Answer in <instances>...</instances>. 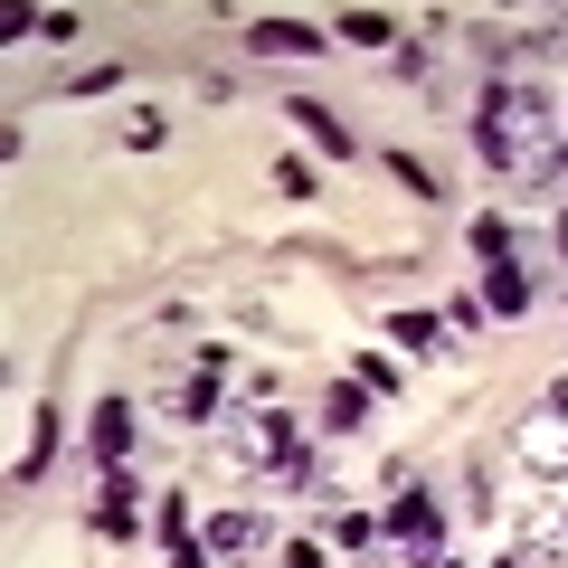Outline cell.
Listing matches in <instances>:
<instances>
[{"instance_id": "cell-1", "label": "cell", "mask_w": 568, "mask_h": 568, "mask_svg": "<svg viewBox=\"0 0 568 568\" xmlns=\"http://www.w3.org/2000/svg\"><path fill=\"white\" fill-rule=\"evenodd\" d=\"M474 142H484L493 171H530V181H549V162H559V104H549V85L493 77V85H484V123H474Z\"/></svg>"}, {"instance_id": "cell-2", "label": "cell", "mask_w": 568, "mask_h": 568, "mask_svg": "<svg viewBox=\"0 0 568 568\" xmlns=\"http://www.w3.org/2000/svg\"><path fill=\"white\" fill-rule=\"evenodd\" d=\"M379 530H388V540L407 549V559H436V540H446V521H436V503H426V493H398Z\"/></svg>"}, {"instance_id": "cell-3", "label": "cell", "mask_w": 568, "mask_h": 568, "mask_svg": "<svg viewBox=\"0 0 568 568\" xmlns=\"http://www.w3.org/2000/svg\"><path fill=\"white\" fill-rule=\"evenodd\" d=\"M246 455H256V465H275V474H294V465H304V426L275 417V407H256V417H246Z\"/></svg>"}, {"instance_id": "cell-4", "label": "cell", "mask_w": 568, "mask_h": 568, "mask_svg": "<svg viewBox=\"0 0 568 568\" xmlns=\"http://www.w3.org/2000/svg\"><path fill=\"white\" fill-rule=\"evenodd\" d=\"M85 446H95V465L114 474L123 455H133V407H123V398H104V407H95V426H85Z\"/></svg>"}, {"instance_id": "cell-5", "label": "cell", "mask_w": 568, "mask_h": 568, "mask_svg": "<svg viewBox=\"0 0 568 568\" xmlns=\"http://www.w3.org/2000/svg\"><path fill=\"white\" fill-rule=\"evenodd\" d=\"M246 48H256V58H313L323 29H313V20H256V29H246Z\"/></svg>"}, {"instance_id": "cell-6", "label": "cell", "mask_w": 568, "mask_h": 568, "mask_svg": "<svg viewBox=\"0 0 568 568\" xmlns=\"http://www.w3.org/2000/svg\"><path fill=\"white\" fill-rule=\"evenodd\" d=\"M284 114L304 123V142H313V152H342V162H351V123L332 114V104H313V95H294V104H284Z\"/></svg>"}, {"instance_id": "cell-7", "label": "cell", "mask_w": 568, "mask_h": 568, "mask_svg": "<svg viewBox=\"0 0 568 568\" xmlns=\"http://www.w3.org/2000/svg\"><path fill=\"white\" fill-rule=\"evenodd\" d=\"M133 521H142V511H133V484H123V465H114V474L95 484V530H104V540H133Z\"/></svg>"}, {"instance_id": "cell-8", "label": "cell", "mask_w": 568, "mask_h": 568, "mask_svg": "<svg viewBox=\"0 0 568 568\" xmlns=\"http://www.w3.org/2000/svg\"><path fill=\"white\" fill-rule=\"evenodd\" d=\"M484 304L493 313H530V275L511 256H484Z\"/></svg>"}, {"instance_id": "cell-9", "label": "cell", "mask_w": 568, "mask_h": 568, "mask_svg": "<svg viewBox=\"0 0 568 568\" xmlns=\"http://www.w3.org/2000/svg\"><path fill=\"white\" fill-rule=\"evenodd\" d=\"M200 540H209V559H246V549H256L265 530H256V511H219V521H209Z\"/></svg>"}, {"instance_id": "cell-10", "label": "cell", "mask_w": 568, "mask_h": 568, "mask_svg": "<svg viewBox=\"0 0 568 568\" xmlns=\"http://www.w3.org/2000/svg\"><path fill=\"white\" fill-rule=\"evenodd\" d=\"M361 417H369V388H361V379H332V398H323V436H351Z\"/></svg>"}, {"instance_id": "cell-11", "label": "cell", "mask_w": 568, "mask_h": 568, "mask_svg": "<svg viewBox=\"0 0 568 568\" xmlns=\"http://www.w3.org/2000/svg\"><path fill=\"white\" fill-rule=\"evenodd\" d=\"M171 407H181V426H209V417H219V388H209V369H200V379H181V398H171Z\"/></svg>"}, {"instance_id": "cell-12", "label": "cell", "mask_w": 568, "mask_h": 568, "mask_svg": "<svg viewBox=\"0 0 568 568\" xmlns=\"http://www.w3.org/2000/svg\"><path fill=\"white\" fill-rule=\"evenodd\" d=\"M388 342H398V351H417V361H426V351H446V342H436V323H426V313H398V323H388Z\"/></svg>"}, {"instance_id": "cell-13", "label": "cell", "mask_w": 568, "mask_h": 568, "mask_svg": "<svg viewBox=\"0 0 568 568\" xmlns=\"http://www.w3.org/2000/svg\"><path fill=\"white\" fill-rule=\"evenodd\" d=\"M152 530H162L171 549H181V540H200V530H190V503H171V493H162V503H152Z\"/></svg>"}, {"instance_id": "cell-14", "label": "cell", "mask_w": 568, "mask_h": 568, "mask_svg": "<svg viewBox=\"0 0 568 568\" xmlns=\"http://www.w3.org/2000/svg\"><path fill=\"white\" fill-rule=\"evenodd\" d=\"M388 39V10H351L342 20V48H379Z\"/></svg>"}, {"instance_id": "cell-15", "label": "cell", "mask_w": 568, "mask_h": 568, "mask_svg": "<svg viewBox=\"0 0 568 568\" xmlns=\"http://www.w3.org/2000/svg\"><path fill=\"white\" fill-rule=\"evenodd\" d=\"M388 171H398V190H417V200H436V171H426L417 152H388Z\"/></svg>"}, {"instance_id": "cell-16", "label": "cell", "mask_w": 568, "mask_h": 568, "mask_svg": "<svg viewBox=\"0 0 568 568\" xmlns=\"http://www.w3.org/2000/svg\"><path fill=\"white\" fill-rule=\"evenodd\" d=\"M123 85V67H85V77H67V95H114Z\"/></svg>"}, {"instance_id": "cell-17", "label": "cell", "mask_w": 568, "mask_h": 568, "mask_svg": "<svg viewBox=\"0 0 568 568\" xmlns=\"http://www.w3.org/2000/svg\"><path fill=\"white\" fill-rule=\"evenodd\" d=\"M275 190L284 200H313V162H275Z\"/></svg>"}, {"instance_id": "cell-18", "label": "cell", "mask_w": 568, "mask_h": 568, "mask_svg": "<svg viewBox=\"0 0 568 568\" xmlns=\"http://www.w3.org/2000/svg\"><path fill=\"white\" fill-rule=\"evenodd\" d=\"M171 568H209V540H181V549H171Z\"/></svg>"}, {"instance_id": "cell-19", "label": "cell", "mask_w": 568, "mask_h": 568, "mask_svg": "<svg viewBox=\"0 0 568 568\" xmlns=\"http://www.w3.org/2000/svg\"><path fill=\"white\" fill-rule=\"evenodd\" d=\"M549 417H559V426H568V379H559V388H549Z\"/></svg>"}, {"instance_id": "cell-20", "label": "cell", "mask_w": 568, "mask_h": 568, "mask_svg": "<svg viewBox=\"0 0 568 568\" xmlns=\"http://www.w3.org/2000/svg\"><path fill=\"white\" fill-rule=\"evenodd\" d=\"M559 265H568V209H559Z\"/></svg>"}]
</instances>
